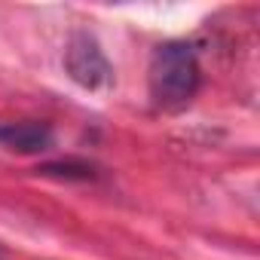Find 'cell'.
Here are the masks:
<instances>
[{"label":"cell","mask_w":260,"mask_h":260,"mask_svg":"<svg viewBox=\"0 0 260 260\" xmlns=\"http://www.w3.org/2000/svg\"><path fill=\"white\" fill-rule=\"evenodd\" d=\"M37 172H40V175H49V178H80V181L95 178L92 166H86V162H46V166H40Z\"/></svg>","instance_id":"277c9868"},{"label":"cell","mask_w":260,"mask_h":260,"mask_svg":"<svg viewBox=\"0 0 260 260\" xmlns=\"http://www.w3.org/2000/svg\"><path fill=\"white\" fill-rule=\"evenodd\" d=\"M4 135H7V125H0V144H4Z\"/></svg>","instance_id":"5b68a950"},{"label":"cell","mask_w":260,"mask_h":260,"mask_svg":"<svg viewBox=\"0 0 260 260\" xmlns=\"http://www.w3.org/2000/svg\"><path fill=\"white\" fill-rule=\"evenodd\" d=\"M64 71L77 86H83L89 92L104 89L113 80V68H110L104 49L98 46V40L89 31H74L71 34L68 49H64Z\"/></svg>","instance_id":"7a4b0ae2"},{"label":"cell","mask_w":260,"mask_h":260,"mask_svg":"<svg viewBox=\"0 0 260 260\" xmlns=\"http://www.w3.org/2000/svg\"><path fill=\"white\" fill-rule=\"evenodd\" d=\"M202 83V68L196 58V49L184 40H169L159 43L150 55V68H147V86H150V98L159 110H184Z\"/></svg>","instance_id":"6da1fadb"},{"label":"cell","mask_w":260,"mask_h":260,"mask_svg":"<svg viewBox=\"0 0 260 260\" xmlns=\"http://www.w3.org/2000/svg\"><path fill=\"white\" fill-rule=\"evenodd\" d=\"M4 147L16 153H43L52 147V128L46 122H7Z\"/></svg>","instance_id":"3957f363"}]
</instances>
